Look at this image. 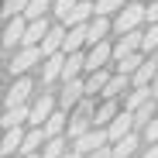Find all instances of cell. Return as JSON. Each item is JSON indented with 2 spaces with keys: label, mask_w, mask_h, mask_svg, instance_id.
<instances>
[{
  "label": "cell",
  "mask_w": 158,
  "mask_h": 158,
  "mask_svg": "<svg viewBox=\"0 0 158 158\" xmlns=\"http://www.w3.org/2000/svg\"><path fill=\"white\" fill-rule=\"evenodd\" d=\"M127 86H131V76H114L110 83H107V89H103V100H117Z\"/></svg>",
  "instance_id": "4316f807"
},
{
  "label": "cell",
  "mask_w": 158,
  "mask_h": 158,
  "mask_svg": "<svg viewBox=\"0 0 158 158\" xmlns=\"http://www.w3.org/2000/svg\"><path fill=\"white\" fill-rule=\"evenodd\" d=\"M134 127H138V124H134V114H127V110H124V114H120V117H117V120L107 127V138H110V144L124 141L127 134H134Z\"/></svg>",
  "instance_id": "7c38bea8"
},
{
  "label": "cell",
  "mask_w": 158,
  "mask_h": 158,
  "mask_svg": "<svg viewBox=\"0 0 158 158\" xmlns=\"http://www.w3.org/2000/svg\"><path fill=\"white\" fill-rule=\"evenodd\" d=\"M86 100V79H72V83H62L59 89V110H76L79 103Z\"/></svg>",
  "instance_id": "5b68a950"
},
{
  "label": "cell",
  "mask_w": 158,
  "mask_h": 158,
  "mask_svg": "<svg viewBox=\"0 0 158 158\" xmlns=\"http://www.w3.org/2000/svg\"><path fill=\"white\" fill-rule=\"evenodd\" d=\"M48 31H52L48 21H28V35H24L21 48H41V41L48 38Z\"/></svg>",
  "instance_id": "4fadbf2b"
},
{
  "label": "cell",
  "mask_w": 158,
  "mask_h": 158,
  "mask_svg": "<svg viewBox=\"0 0 158 158\" xmlns=\"http://www.w3.org/2000/svg\"><path fill=\"white\" fill-rule=\"evenodd\" d=\"M127 4H124V0H96V17H110L114 10L120 14Z\"/></svg>",
  "instance_id": "83f0119b"
},
{
  "label": "cell",
  "mask_w": 158,
  "mask_h": 158,
  "mask_svg": "<svg viewBox=\"0 0 158 158\" xmlns=\"http://www.w3.org/2000/svg\"><path fill=\"white\" fill-rule=\"evenodd\" d=\"M151 93H155V100H158V76H155V83H151Z\"/></svg>",
  "instance_id": "8d00e7d4"
},
{
  "label": "cell",
  "mask_w": 158,
  "mask_h": 158,
  "mask_svg": "<svg viewBox=\"0 0 158 158\" xmlns=\"http://www.w3.org/2000/svg\"><path fill=\"white\" fill-rule=\"evenodd\" d=\"M86 158H114V151H110V144H107V148H100V151H93V155H86Z\"/></svg>",
  "instance_id": "836d02e7"
},
{
  "label": "cell",
  "mask_w": 158,
  "mask_h": 158,
  "mask_svg": "<svg viewBox=\"0 0 158 158\" xmlns=\"http://www.w3.org/2000/svg\"><path fill=\"white\" fill-rule=\"evenodd\" d=\"M79 4H83V0H55V10H52V14H55V17H59V24H62V21H65Z\"/></svg>",
  "instance_id": "f546056e"
},
{
  "label": "cell",
  "mask_w": 158,
  "mask_h": 158,
  "mask_svg": "<svg viewBox=\"0 0 158 158\" xmlns=\"http://www.w3.org/2000/svg\"><path fill=\"white\" fill-rule=\"evenodd\" d=\"M4 131H10V127H24V124H31V103L28 107H14V110H4Z\"/></svg>",
  "instance_id": "d6986e66"
},
{
  "label": "cell",
  "mask_w": 158,
  "mask_h": 158,
  "mask_svg": "<svg viewBox=\"0 0 158 158\" xmlns=\"http://www.w3.org/2000/svg\"><path fill=\"white\" fill-rule=\"evenodd\" d=\"M83 45H89V24H83V28H69V35H65V55L83 52Z\"/></svg>",
  "instance_id": "2e32d148"
},
{
  "label": "cell",
  "mask_w": 158,
  "mask_h": 158,
  "mask_svg": "<svg viewBox=\"0 0 158 158\" xmlns=\"http://www.w3.org/2000/svg\"><path fill=\"white\" fill-rule=\"evenodd\" d=\"M141 138H144L148 144H158V117H155V120L144 127V134H141Z\"/></svg>",
  "instance_id": "1f68e13d"
},
{
  "label": "cell",
  "mask_w": 158,
  "mask_h": 158,
  "mask_svg": "<svg viewBox=\"0 0 158 158\" xmlns=\"http://www.w3.org/2000/svg\"><path fill=\"white\" fill-rule=\"evenodd\" d=\"M14 158H21V155H14Z\"/></svg>",
  "instance_id": "ab89813d"
},
{
  "label": "cell",
  "mask_w": 158,
  "mask_h": 158,
  "mask_svg": "<svg viewBox=\"0 0 158 158\" xmlns=\"http://www.w3.org/2000/svg\"><path fill=\"white\" fill-rule=\"evenodd\" d=\"M62 158H83V155H79V151H72V148H69V151H65Z\"/></svg>",
  "instance_id": "d590c367"
},
{
  "label": "cell",
  "mask_w": 158,
  "mask_h": 158,
  "mask_svg": "<svg viewBox=\"0 0 158 158\" xmlns=\"http://www.w3.org/2000/svg\"><path fill=\"white\" fill-rule=\"evenodd\" d=\"M155 117H158V114H155V100H151L148 107H141V110L134 114V124H138V127H148V124H151Z\"/></svg>",
  "instance_id": "4dcf8cb0"
},
{
  "label": "cell",
  "mask_w": 158,
  "mask_h": 158,
  "mask_svg": "<svg viewBox=\"0 0 158 158\" xmlns=\"http://www.w3.org/2000/svg\"><path fill=\"white\" fill-rule=\"evenodd\" d=\"M45 134H48V141L52 138H65L69 134V114L65 110H55L48 117V124H45Z\"/></svg>",
  "instance_id": "ac0fdd59"
},
{
  "label": "cell",
  "mask_w": 158,
  "mask_h": 158,
  "mask_svg": "<svg viewBox=\"0 0 158 158\" xmlns=\"http://www.w3.org/2000/svg\"><path fill=\"white\" fill-rule=\"evenodd\" d=\"M110 144V138H107V131H100V127H93L86 138H79V141H72V151H79V155H93V151H100V148H107Z\"/></svg>",
  "instance_id": "52a82bcc"
},
{
  "label": "cell",
  "mask_w": 158,
  "mask_h": 158,
  "mask_svg": "<svg viewBox=\"0 0 158 158\" xmlns=\"http://www.w3.org/2000/svg\"><path fill=\"white\" fill-rule=\"evenodd\" d=\"M148 24H158V0L148 4Z\"/></svg>",
  "instance_id": "d6a6232c"
},
{
  "label": "cell",
  "mask_w": 158,
  "mask_h": 158,
  "mask_svg": "<svg viewBox=\"0 0 158 158\" xmlns=\"http://www.w3.org/2000/svg\"><path fill=\"white\" fill-rule=\"evenodd\" d=\"M141 24H148V7L144 4H127L114 21V31L117 35H131V31H141Z\"/></svg>",
  "instance_id": "6da1fadb"
},
{
  "label": "cell",
  "mask_w": 158,
  "mask_h": 158,
  "mask_svg": "<svg viewBox=\"0 0 158 158\" xmlns=\"http://www.w3.org/2000/svg\"><path fill=\"white\" fill-rule=\"evenodd\" d=\"M151 100H155L151 86H144V89H131V93H127V100H124V110H127V114H138L141 107H148Z\"/></svg>",
  "instance_id": "e0dca14e"
},
{
  "label": "cell",
  "mask_w": 158,
  "mask_h": 158,
  "mask_svg": "<svg viewBox=\"0 0 158 158\" xmlns=\"http://www.w3.org/2000/svg\"><path fill=\"white\" fill-rule=\"evenodd\" d=\"M28 158H41V155H28Z\"/></svg>",
  "instance_id": "f35d334b"
},
{
  "label": "cell",
  "mask_w": 158,
  "mask_h": 158,
  "mask_svg": "<svg viewBox=\"0 0 158 158\" xmlns=\"http://www.w3.org/2000/svg\"><path fill=\"white\" fill-rule=\"evenodd\" d=\"M65 35H69V28H65V24H52L48 38L41 41V55H45V59L62 55V52H65Z\"/></svg>",
  "instance_id": "ba28073f"
},
{
  "label": "cell",
  "mask_w": 158,
  "mask_h": 158,
  "mask_svg": "<svg viewBox=\"0 0 158 158\" xmlns=\"http://www.w3.org/2000/svg\"><path fill=\"white\" fill-rule=\"evenodd\" d=\"M69 144H72L69 138H52V141L41 148V158H62V155L69 151Z\"/></svg>",
  "instance_id": "484cf974"
},
{
  "label": "cell",
  "mask_w": 158,
  "mask_h": 158,
  "mask_svg": "<svg viewBox=\"0 0 158 158\" xmlns=\"http://www.w3.org/2000/svg\"><path fill=\"white\" fill-rule=\"evenodd\" d=\"M131 4H144V7H148V4H155V0H131Z\"/></svg>",
  "instance_id": "74e56055"
},
{
  "label": "cell",
  "mask_w": 158,
  "mask_h": 158,
  "mask_svg": "<svg viewBox=\"0 0 158 158\" xmlns=\"http://www.w3.org/2000/svg\"><path fill=\"white\" fill-rule=\"evenodd\" d=\"M110 79H114V76H110L107 69H100V72L86 76V96H96V93L103 96V89H107V83H110Z\"/></svg>",
  "instance_id": "7402d4cb"
},
{
  "label": "cell",
  "mask_w": 158,
  "mask_h": 158,
  "mask_svg": "<svg viewBox=\"0 0 158 158\" xmlns=\"http://www.w3.org/2000/svg\"><path fill=\"white\" fill-rule=\"evenodd\" d=\"M48 10H55V0H31V4H28V14H24V21H45Z\"/></svg>",
  "instance_id": "cb8c5ba5"
},
{
  "label": "cell",
  "mask_w": 158,
  "mask_h": 158,
  "mask_svg": "<svg viewBox=\"0 0 158 158\" xmlns=\"http://www.w3.org/2000/svg\"><path fill=\"white\" fill-rule=\"evenodd\" d=\"M138 158H158V144H148V148H144Z\"/></svg>",
  "instance_id": "e575fe53"
},
{
  "label": "cell",
  "mask_w": 158,
  "mask_h": 158,
  "mask_svg": "<svg viewBox=\"0 0 158 158\" xmlns=\"http://www.w3.org/2000/svg\"><path fill=\"white\" fill-rule=\"evenodd\" d=\"M144 55H155L158 52V24H148V31H144V45H141Z\"/></svg>",
  "instance_id": "f1b7e54d"
},
{
  "label": "cell",
  "mask_w": 158,
  "mask_h": 158,
  "mask_svg": "<svg viewBox=\"0 0 158 158\" xmlns=\"http://www.w3.org/2000/svg\"><path fill=\"white\" fill-rule=\"evenodd\" d=\"M28 4H31V0H4V10H0V17H4V21L24 17V14H28Z\"/></svg>",
  "instance_id": "d4e9b609"
},
{
  "label": "cell",
  "mask_w": 158,
  "mask_h": 158,
  "mask_svg": "<svg viewBox=\"0 0 158 158\" xmlns=\"http://www.w3.org/2000/svg\"><path fill=\"white\" fill-rule=\"evenodd\" d=\"M144 45V31H131V35H120V41L114 45V62L127 59V55H134V52H141Z\"/></svg>",
  "instance_id": "9c48e42d"
},
{
  "label": "cell",
  "mask_w": 158,
  "mask_h": 158,
  "mask_svg": "<svg viewBox=\"0 0 158 158\" xmlns=\"http://www.w3.org/2000/svg\"><path fill=\"white\" fill-rule=\"evenodd\" d=\"M59 110V96H52V93H38L31 100V127H45L48 117Z\"/></svg>",
  "instance_id": "3957f363"
},
{
  "label": "cell",
  "mask_w": 158,
  "mask_h": 158,
  "mask_svg": "<svg viewBox=\"0 0 158 158\" xmlns=\"http://www.w3.org/2000/svg\"><path fill=\"white\" fill-rule=\"evenodd\" d=\"M62 72H65V52L62 55H52L41 62V86H52V83H62Z\"/></svg>",
  "instance_id": "8fae6325"
},
{
  "label": "cell",
  "mask_w": 158,
  "mask_h": 158,
  "mask_svg": "<svg viewBox=\"0 0 158 158\" xmlns=\"http://www.w3.org/2000/svg\"><path fill=\"white\" fill-rule=\"evenodd\" d=\"M31 89H35V79H31V76L14 79V83H10V89H7V96H4V107H7V110H14V107H28Z\"/></svg>",
  "instance_id": "277c9868"
},
{
  "label": "cell",
  "mask_w": 158,
  "mask_h": 158,
  "mask_svg": "<svg viewBox=\"0 0 158 158\" xmlns=\"http://www.w3.org/2000/svg\"><path fill=\"white\" fill-rule=\"evenodd\" d=\"M110 17H93L89 21V48L93 45H100V41H107V35H110Z\"/></svg>",
  "instance_id": "44dd1931"
},
{
  "label": "cell",
  "mask_w": 158,
  "mask_h": 158,
  "mask_svg": "<svg viewBox=\"0 0 158 158\" xmlns=\"http://www.w3.org/2000/svg\"><path fill=\"white\" fill-rule=\"evenodd\" d=\"M138 144H141V134H127L124 141L110 144V151H114V158H138V155H134V151H138Z\"/></svg>",
  "instance_id": "ffe728a7"
},
{
  "label": "cell",
  "mask_w": 158,
  "mask_h": 158,
  "mask_svg": "<svg viewBox=\"0 0 158 158\" xmlns=\"http://www.w3.org/2000/svg\"><path fill=\"white\" fill-rule=\"evenodd\" d=\"M24 35H28V21H24V17L7 21V28H4V52L21 48V45H24Z\"/></svg>",
  "instance_id": "30bf717a"
},
{
  "label": "cell",
  "mask_w": 158,
  "mask_h": 158,
  "mask_svg": "<svg viewBox=\"0 0 158 158\" xmlns=\"http://www.w3.org/2000/svg\"><path fill=\"white\" fill-rule=\"evenodd\" d=\"M155 76H158V59H155V55H148V59H144V65L134 72L131 86H134V89H144V86H151V83H155Z\"/></svg>",
  "instance_id": "5bb4252c"
},
{
  "label": "cell",
  "mask_w": 158,
  "mask_h": 158,
  "mask_svg": "<svg viewBox=\"0 0 158 158\" xmlns=\"http://www.w3.org/2000/svg\"><path fill=\"white\" fill-rule=\"evenodd\" d=\"M45 62V55H41V48H17L14 52V59L7 62V69H10V76H28V69H35V65H41Z\"/></svg>",
  "instance_id": "7a4b0ae2"
},
{
  "label": "cell",
  "mask_w": 158,
  "mask_h": 158,
  "mask_svg": "<svg viewBox=\"0 0 158 158\" xmlns=\"http://www.w3.org/2000/svg\"><path fill=\"white\" fill-rule=\"evenodd\" d=\"M120 114H124V110H120V103H117V100H103L100 107H96V127H100V131H107Z\"/></svg>",
  "instance_id": "9a60e30c"
},
{
  "label": "cell",
  "mask_w": 158,
  "mask_h": 158,
  "mask_svg": "<svg viewBox=\"0 0 158 158\" xmlns=\"http://www.w3.org/2000/svg\"><path fill=\"white\" fill-rule=\"evenodd\" d=\"M144 59H148L144 52H134V55L120 59V62H117V76H131V79H134V72H138V69L144 65Z\"/></svg>",
  "instance_id": "603a6c76"
},
{
  "label": "cell",
  "mask_w": 158,
  "mask_h": 158,
  "mask_svg": "<svg viewBox=\"0 0 158 158\" xmlns=\"http://www.w3.org/2000/svg\"><path fill=\"white\" fill-rule=\"evenodd\" d=\"M114 59V45L110 41H100V45H93L89 52H86V72L93 76V72H100V69H107V62Z\"/></svg>",
  "instance_id": "8992f818"
}]
</instances>
